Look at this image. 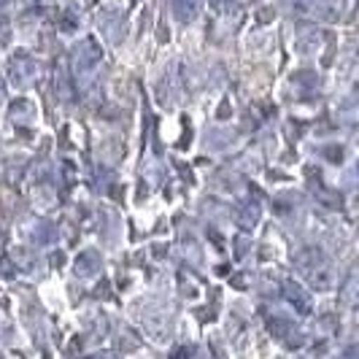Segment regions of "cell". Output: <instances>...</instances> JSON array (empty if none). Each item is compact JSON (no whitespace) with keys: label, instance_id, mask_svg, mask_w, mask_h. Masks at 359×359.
Listing matches in <instances>:
<instances>
[]
</instances>
